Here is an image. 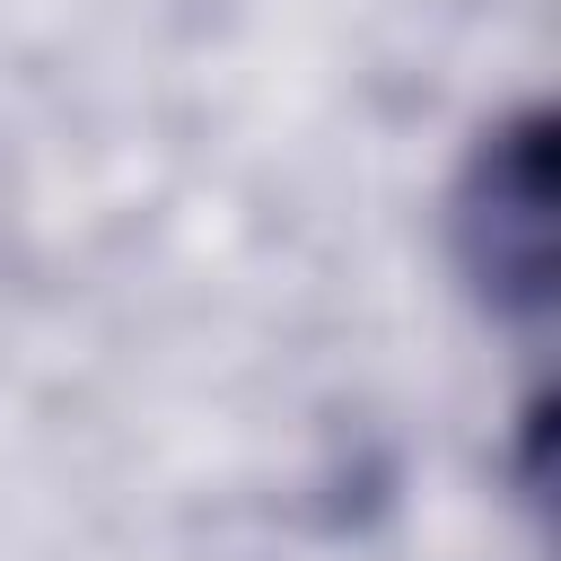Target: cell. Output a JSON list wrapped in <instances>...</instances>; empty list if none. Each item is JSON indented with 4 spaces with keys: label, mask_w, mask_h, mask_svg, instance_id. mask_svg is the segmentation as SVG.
I'll use <instances>...</instances> for the list:
<instances>
[{
    "label": "cell",
    "mask_w": 561,
    "mask_h": 561,
    "mask_svg": "<svg viewBox=\"0 0 561 561\" xmlns=\"http://www.w3.org/2000/svg\"><path fill=\"white\" fill-rule=\"evenodd\" d=\"M456 263L482 307L543 316L552 307V114L526 105L465 158L456 184Z\"/></svg>",
    "instance_id": "cell-1"
}]
</instances>
